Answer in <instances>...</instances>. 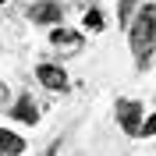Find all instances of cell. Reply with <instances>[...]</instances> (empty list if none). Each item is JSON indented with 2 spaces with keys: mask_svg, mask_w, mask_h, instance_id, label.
<instances>
[{
  "mask_svg": "<svg viewBox=\"0 0 156 156\" xmlns=\"http://www.w3.org/2000/svg\"><path fill=\"white\" fill-rule=\"evenodd\" d=\"M50 43H53L57 50H64V53H75V50L82 46V36H78V32H68V29H57L53 36H50Z\"/></svg>",
  "mask_w": 156,
  "mask_h": 156,
  "instance_id": "5",
  "label": "cell"
},
{
  "mask_svg": "<svg viewBox=\"0 0 156 156\" xmlns=\"http://www.w3.org/2000/svg\"><path fill=\"white\" fill-rule=\"evenodd\" d=\"M0 4H4V0H0Z\"/></svg>",
  "mask_w": 156,
  "mask_h": 156,
  "instance_id": "12",
  "label": "cell"
},
{
  "mask_svg": "<svg viewBox=\"0 0 156 156\" xmlns=\"http://www.w3.org/2000/svg\"><path fill=\"white\" fill-rule=\"evenodd\" d=\"M153 131H156V114H153V117H149L146 124H142V135H153Z\"/></svg>",
  "mask_w": 156,
  "mask_h": 156,
  "instance_id": "10",
  "label": "cell"
},
{
  "mask_svg": "<svg viewBox=\"0 0 156 156\" xmlns=\"http://www.w3.org/2000/svg\"><path fill=\"white\" fill-rule=\"evenodd\" d=\"M85 25H89V29H96V32H99V29H103V14H99V11L92 7V11L85 14Z\"/></svg>",
  "mask_w": 156,
  "mask_h": 156,
  "instance_id": "8",
  "label": "cell"
},
{
  "mask_svg": "<svg viewBox=\"0 0 156 156\" xmlns=\"http://www.w3.org/2000/svg\"><path fill=\"white\" fill-rule=\"evenodd\" d=\"M29 18L36 21V25H50V21L64 18V7L53 4V0H43V4H32V7H29Z\"/></svg>",
  "mask_w": 156,
  "mask_h": 156,
  "instance_id": "4",
  "label": "cell"
},
{
  "mask_svg": "<svg viewBox=\"0 0 156 156\" xmlns=\"http://www.w3.org/2000/svg\"><path fill=\"white\" fill-rule=\"evenodd\" d=\"M131 53H135V64L146 68L156 53V4H146L138 11L135 25H131Z\"/></svg>",
  "mask_w": 156,
  "mask_h": 156,
  "instance_id": "1",
  "label": "cell"
},
{
  "mask_svg": "<svg viewBox=\"0 0 156 156\" xmlns=\"http://www.w3.org/2000/svg\"><path fill=\"white\" fill-rule=\"evenodd\" d=\"M36 75H39V82L46 89H53V92H64V89H68V75H64V68H57V64H39Z\"/></svg>",
  "mask_w": 156,
  "mask_h": 156,
  "instance_id": "3",
  "label": "cell"
},
{
  "mask_svg": "<svg viewBox=\"0 0 156 156\" xmlns=\"http://www.w3.org/2000/svg\"><path fill=\"white\" fill-rule=\"evenodd\" d=\"M138 7V0H121V21H128V14Z\"/></svg>",
  "mask_w": 156,
  "mask_h": 156,
  "instance_id": "9",
  "label": "cell"
},
{
  "mask_svg": "<svg viewBox=\"0 0 156 156\" xmlns=\"http://www.w3.org/2000/svg\"><path fill=\"white\" fill-rule=\"evenodd\" d=\"M117 121H121V128H124L128 135H142V103H135V99H117Z\"/></svg>",
  "mask_w": 156,
  "mask_h": 156,
  "instance_id": "2",
  "label": "cell"
},
{
  "mask_svg": "<svg viewBox=\"0 0 156 156\" xmlns=\"http://www.w3.org/2000/svg\"><path fill=\"white\" fill-rule=\"evenodd\" d=\"M7 99H11V92H7V85H4V82H0V110L7 107Z\"/></svg>",
  "mask_w": 156,
  "mask_h": 156,
  "instance_id": "11",
  "label": "cell"
},
{
  "mask_svg": "<svg viewBox=\"0 0 156 156\" xmlns=\"http://www.w3.org/2000/svg\"><path fill=\"white\" fill-rule=\"evenodd\" d=\"M14 117H18V121H25V124H36V121H39V107H36V99H32V96H21V99H18V107H14Z\"/></svg>",
  "mask_w": 156,
  "mask_h": 156,
  "instance_id": "6",
  "label": "cell"
},
{
  "mask_svg": "<svg viewBox=\"0 0 156 156\" xmlns=\"http://www.w3.org/2000/svg\"><path fill=\"white\" fill-rule=\"evenodd\" d=\"M18 153H25V142L14 131H0V156H18Z\"/></svg>",
  "mask_w": 156,
  "mask_h": 156,
  "instance_id": "7",
  "label": "cell"
}]
</instances>
